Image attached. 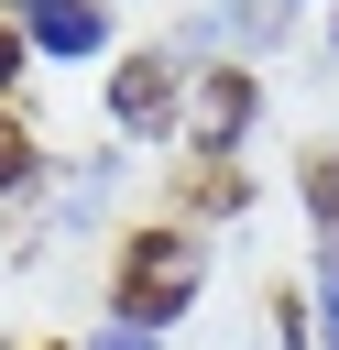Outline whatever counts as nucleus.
Masks as SVG:
<instances>
[{"label": "nucleus", "instance_id": "7", "mask_svg": "<svg viewBox=\"0 0 339 350\" xmlns=\"http://www.w3.org/2000/svg\"><path fill=\"white\" fill-rule=\"evenodd\" d=\"M317 350H339V284H317Z\"/></svg>", "mask_w": 339, "mask_h": 350}, {"label": "nucleus", "instance_id": "10", "mask_svg": "<svg viewBox=\"0 0 339 350\" xmlns=\"http://www.w3.org/2000/svg\"><path fill=\"white\" fill-rule=\"evenodd\" d=\"M22 11H44V0H22Z\"/></svg>", "mask_w": 339, "mask_h": 350}, {"label": "nucleus", "instance_id": "5", "mask_svg": "<svg viewBox=\"0 0 339 350\" xmlns=\"http://www.w3.org/2000/svg\"><path fill=\"white\" fill-rule=\"evenodd\" d=\"M306 208H317V284H339V153H306Z\"/></svg>", "mask_w": 339, "mask_h": 350}, {"label": "nucleus", "instance_id": "2", "mask_svg": "<svg viewBox=\"0 0 339 350\" xmlns=\"http://www.w3.org/2000/svg\"><path fill=\"white\" fill-rule=\"evenodd\" d=\"M175 98H186V66H175V55H131V66H120V88H109L120 131H164V120H175Z\"/></svg>", "mask_w": 339, "mask_h": 350}, {"label": "nucleus", "instance_id": "1", "mask_svg": "<svg viewBox=\"0 0 339 350\" xmlns=\"http://www.w3.org/2000/svg\"><path fill=\"white\" fill-rule=\"evenodd\" d=\"M186 295H197V252H186V241H164V230H153V241H131V262H120V328H142V339H153V317H175Z\"/></svg>", "mask_w": 339, "mask_h": 350}, {"label": "nucleus", "instance_id": "9", "mask_svg": "<svg viewBox=\"0 0 339 350\" xmlns=\"http://www.w3.org/2000/svg\"><path fill=\"white\" fill-rule=\"evenodd\" d=\"M98 350H153V339H142V328H109V339H98Z\"/></svg>", "mask_w": 339, "mask_h": 350}, {"label": "nucleus", "instance_id": "3", "mask_svg": "<svg viewBox=\"0 0 339 350\" xmlns=\"http://www.w3.org/2000/svg\"><path fill=\"white\" fill-rule=\"evenodd\" d=\"M33 44H44V55H98V44H109V11H98V0H44V11H33Z\"/></svg>", "mask_w": 339, "mask_h": 350}, {"label": "nucleus", "instance_id": "6", "mask_svg": "<svg viewBox=\"0 0 339 350\" xmlns=\"http://www.w3.org/2000/svg\"><path fill=\"white\" fill-rule=\"evenodd\" d=\"M11 186H33V142H22L11 120H0V197H11Z\"/></svg>", "mask_w": 339, "mask_h": 350}, {"label": "nucleus", "instance_id": "4", "mask_svg": "<svg viewBox=\"0 0 339 350\" xmlns=\"http://www.w3.org/2000/svg\"><path fill=\"white\" fill-rule=\"evenodd\" d=\"M241 120H252V77H208L186 131H197V153H230V131H241Z\"/></svg>", "mask_w": 339, "mask_h": 350}, {"label": "nucleus", "instance_id": "8", "mask_svg": "<svg viewBox=\"0 0 339 350\" xmlns=\"http://www.w3.org/2000/svg\"><path fill=\"white\" fill-rule=\"evenodd\" d=\"M11 77H22V33L0 22V88H11Z\"/></svg>", "mask_w": 339, "mask_h": 350}]
</instances>
